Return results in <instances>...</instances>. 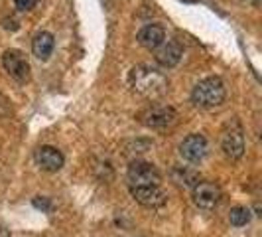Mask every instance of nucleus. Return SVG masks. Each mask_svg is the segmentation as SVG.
<instances>
[{"instance_id": "nucleus-15", "label": "nucleus", "mask_w": 262, "mask_h": 237, "mask_svg": "<svg viewBox=\"0 0 262 237\" xmlns=\"http://www.w3.org/2000/svg\"><path fill=\"white\" fill-rule=\"evenodd\" d=\"M250 218H252V213L245 206H235V208H231V211H229V222H231V225H235V227L249 225Z\"/></svg>"}, {"instance_id": "nucleus-19", "label": "nucleus", "mask_w": 262, "mask_h": 237, "mask_svg": "<svg viewBox=\"0 0 262 237\" xmlns=\"http://www.w3.org/2000/svg\"><path fill=\"white\" fill-rule=\"evenodd\" d=\"M243 2H247V4H252V6H258V4H260V0H243Z\"/></svg>"}, {"instance_id": "nucleus-4", "label": "nucleus", "mask_w": 262, "mask_h": 237, "mask_svg": "<svg viewBox=\"0 0 262 237\" xmlns=\"http://www.w3.org/2000/svg\"><path fill=\"white\" fill-rule=\"evenodd\" d=\"M128 186H142V184H158L162 186V174L156 168V164L148 162V160H132L128 172Z\"/></svg>"}, {"instance_id": "nucleus-2", "label": "nucleus", "mask_w": 262, "mask_h": 237, "mask_svg": "<svg viewBox=\"0 0 262 237\" xmlns=\"http://www.w3.org/2000/svg\"><path fill=\"white\" fill-rule=\"evenodd\" d=\"M227 99V87L225 81L217 75L201 79L199 83H195L193 91H191V101L193 105L199 109H215L221 107Z\"/></svg>"}, {"instance_id": "nucleus-3", "label": "nucleus", "mask_w": 262, "mask_h": 237, "mask_svg": "<svg viewBox=\"0 0 262 237\" xmlns=\"http://www.w3.org/2000/svg\"><path fill=\"white\" fill-rule=\"evenodd\" d=\"M140 123L152 131H166L178 123V113L170 105H150L140 111Z\"/></svg>"}, {"instance_id": "nucleus-18", "label": "nucleus", "mask_w": 262, "mask_h": 237, "mask_svg": "<svg viewBox=\"0 0 262 237\" xmlns=\"http://www.w3.org/2000/svg\"><path fill=\"white\" fill-rule=\"evenodd\" d=\"M4 28L6 30H18V24H16V20H4Z\"/></svg>"}, {"instance_id": "nucleus-16", "label": "nucleus", "mask_w": 262, "mask_h": 237, "mask_svg": "<svg viewBox=\"0 0 262 237\" xmlns=\"http://www.w3.org/2000/svg\"><path fill=\"white\" fill-rule=\"evenodd\" d=\"M32 204H34V208H38V210H43V211H50V210H52V202H50V198L36 196Z\"/></svg>"}, {"instance_id": "nucleus-5", "label": "nucleus", "mask_w": 262, "mask_h": 237, "mask_svg": "<svg viewBox=\"0 0 262 237\" xmlns=\"http://www.w3.org/2000/svg\"><path fill=\"white\" fill-rule=\"evenodd\" d=\"M223 198V192L217 182H209V180H199L193 188H191V200L199 210H213L219 206Z\"/></svg>"}, {"instance_id": "nucleus-6", "label": "nucleus", "mask_w": 262, "mask_h": 237, "mask_svg": "<svg viewBox=\"0 0 262 237\" xmlns=\"http://www.w3.org/2000/svg\"><path fill=\"white\" fill-rule=\"evenodd\" d=\"M130 196L144 208L158 210L168 202V194L162 186L158 184H142V186H128Z\"/></svg>"}, {"instance_id": "nucleus-13", "label": "nucleus", "mask_w": 262, "mask_h": 237, "mask_svg": "<svg viewBox=\"0 0 262 237\" xmlns=\"http://www.w3.org/2000/svg\"><path fill=\"white\" fill-rule=\"evenodd\" d=\"M53 48H55V38H53L52 32L41 30L32 40V53L38 57L39 62L50 60V55L53 53Z\"/></svg>"}, {"instance_id": "nucleus-14", "label": "nucleus", "mask_w": 262, "mask_h": 237, "mask_svg": "<svg viewBox=\"0 0 262 237\" xmlns=\"http://www.w3.org/2000/svg\"><path fill=\"white\" fill-rule=\"evenodd\" d=\"M171 180L182 188H193L201 180V176L191 166H173L171 168Z\"/></svg>"}, {"instance_id": "nucleus-11", "label": "nucleus", "mask_w": 262, "mask_h": 237, "mask_svg": "<svg viewBox=\"0 0 262 237\" xmlns=\"http://www.w3.org/2000/svg\"><path fill=\"white\" fill-rule=\"evenodd\" d=\"M36 162H38V166L43 172L53 174V172H59L63 168L66 158H63L59 148L46 145V146H39L38 150H36Z\"/></svg>"}, {"instance_id": "nucleus-9", "label": "nucleus", "mask_w": 262, "mask_h": 237, "mask_svg": "<svg viewBox=\"0 0 262 237\" xmlns=\"http://www.w3.org/2000/svg\"><path fill=\"white\" fill-rule=\"evenodd\" d=\"M209 154V143L203 134L193 132V134H187L184 141L180 143V156L187 160V162H201L205 160V156Z\"/></svg>"}, {"instance_id": "nucleus-7", "label": "nucleus", "mask_w": 262, "mask_h": 237, "mask_svg": "<svg viewBox=\"0 0 262 237\" xmlns=\"http://www.w3.org/2000/svg\"><path fill=\"white\" fill-rule=\"evenodd\" d=\"M221 148H223L225 156L231 158V160H241L245 150H247V143H245V132H243V127L238 123H233L229 125L223 131V136H221Z\"/></svg>"}, {"instance_id": "nucleus-12", "label": "nucleus", "mask_w": 262, "mask_h": 237, "mask_svg": "<svg viewBox=\"0 0 262 237\" xmlns=\"http://www.w3.org/2000/svg\"><path fill=\"white\" fill-rule=\"evenodd\" d=\"M136 40L138 44L146 48V50H158L164 42H166V30L160 24H146L138 30L136 34Z\"/></svg>"}, {"instance_id": "nucleus-10", "label": "nucleus", "mask_w": 262, "mask_h": 237, "mask_svg": "<svg viewBox=\"0 0 262 237\" xmlns=\"http://www.w3.org/2000/svg\"><path fill=\"white\" fill-rule=\"evenodd\" d=\"M154 52H156L154 57H156L158 66L171 69V67H176L182 62V57H184V46L178 40H166Z\"/></svg>"}, {"instance_id": "nucleus-1", "label": "nucleus", "mask_w": 262, "mask_h": 237, "mask_svg": "<svg viewBox=\"0 0 262 237\" xmlns=\"http://www.w3.org/2000/svg\"><path fill=\"white\" fill-rule=\"evenodd\" d=\"M128 83L138 95H142L150 101L162 99L166 93L170 91L168 77L162 71H158L156 67L144 66V64L132 67L130 73H128Z\"/></svg>"}, {"instance_id": "nucleus-8", "label": "nucleus", "mask_w": 262, "mask_h": 237, "mask_svg": "<svg viewBox=\"0 0 262 237\" xmlns=\"http://www.w3.org/2000/svg\"><path fill=\"white\" fill-rule=\"evenodd\" d=\"M2 66L6 69V73L18 83H26L30 81V64H28L26 55L20 50H6L2 53Z\"/></svg>"}, {"instance_id": "nucleus-17", "label": "nucleus", "mask_w": 262, "mask_h": 237, "mask_svg": "<svg viewBox=\"0 0 262 237\" xmlns=\"http://www.w3.org/2000/svg\"><path fill=\"white\" fill-rule=\"evenodd\" d=\"M14 4H16V8H18V10L28 12V10H32V8L38 4V0H14Z\"/></svg>"}]
</instances>
